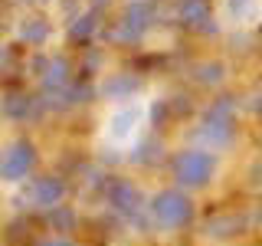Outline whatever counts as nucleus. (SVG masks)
<instances>
[{"label": "nucleus", "mask_w": 262, "mask_h": 246, "mask_svg": "<svg viewBox=\"0 0 262 246\" xmlns=\"http://www.w3.org/2000/svg\"><path fill=\"white\" fill-rule=\"evenodd\" d=\"M167 174H170V184L180 187V191H187V194L207 191L220 174V154L193 148V145H184V148H177V151L167 154Z\"/></svg>", "instance_id": "obj_1"}, {"label": "nucleus", "mask_w": 262, "mask_h": 246, "mask_svg": "<svg viewBox=\"0 0 262 246\" xmlns=\"http://www.w3.org/2000/svg\"><path fill=\"white\" fill-rule=\"evenodd\" d=\"M147 217L158 233H184V230L196 227V200L187 191L167 184L147 197Z\"/></svg>", "instance_id": "obj_2"}, {"label": "nucleus", "mask_w": 262, "mask_h": 246, "mask_svg": "<svg viewBox=\"0 0 262 246\" xmlns=\"http://www.w3.org/2000/svg\"><path fill=\"white\" fill-rule=\"evenodd\" d=\"M158 23V0H131V4L121 10V16L112 23L108 30V43L115 46H131V43H141L144 33Z\"/></svg>", "instance_id": "obj_3"}, {"label": "nucleus", "mask_w": 262, "mask_h": 246, "mask_svg": "<svg viewBox=\"0 0 262 246\" xmlns=\"http://www.w3.org/2000/svg\"><path fill=\"white\" fill-rule=\"evenodd\" d=\"M36 164H39L36 141L27 138V135H20V138H13V141L0 151V180L20 184V180H27L33 171H36Z\"/></svg>", "instance_id": "obj_4"}, {"label": "nucleus", "mask_w": 262, "mask_h": 246, "mask_svg": "<svg viewBox=\"0 0 262 246\" xmlns=\"http://www.w3.org/2000/svg\"><path fill=\"white\" fill-rule=\"evenodd\" d=\"M249 230H252L249 210H220V213H210L196 233L210 243H236V240H243Z\"/></svg>", "instance_id": "obj_5"}, {"label": "nucleus", "mask_w": 262, "mask_h": 246, "mask_svg": "<svg viewBox=\"0 0 262 246\" xmlns=\"http://www.w3.org/2000/svg\"><path fill=\"white\" fill-rule=\"evenodd\" d=\"M69 200V180L62 174H56V171H39V174L30 177L27 184V203L36 213H46L53 207H59V203Z\"/></svg>", "instance_id": "obj_6"}, {"label": "nucleus", "mask_w": 262, "mask_h": 246, "mask_svg": "<svg viewBox=\"0 0 262 246\" xmlns=\"http://www.w3.org/2000/svg\"><path fill=\"white\" fill-rule=\"evenodd\" d=\"M187 138H190L193 148L223 154V151H229V148L239 141V128H236V121H216V118H203L200 115V121L187 131Z\"/></svg>", "instance_id": "obj_7"}, {"label": "nucleus", "mask_w": 262, "mask_h": 246, "mask_svg": "<svg viewBox=\"0 0 262 246\" xmlns=\"http://www.w3.org/2000/svg\"><path fill=\"white\" fill-rule=\"evenodd\" d=\"M43 109V102H39L36 95H30L27 89H10V92H4V98H0V118L4 121H30L36 118Z\"/></svg>", "instance_id": "obj_8"}, {"label": "nucleus", "mask_w": 262, "mask_h": 246, "mask_svg": "<svg viewBox=\"0 0 262 246\" xmlns=\"http://www.w3.org/2000/svg\"><path fill=\"white\" fill-rule=\"evenodd\" d=\"M141 89H144V76H138V72H112V76H105L98 82L95 92L102 95L105 102H128V98H135Z\"/></svg>", "instance_id": "obj_9"}, {"label": "nucleus", "mask_w": 262, "mask_h": 246, "mask_svg": "<svg viewBox=\"0 0 262 246\" xmlns=\"http://www.w3.org/2000/svg\"><path fill=\"white\" fill-rule=\"evenodd\" d=\"M177 23L196 33H216L213 23V0H177Z\"/></svg>", "instance_id": "obj_10"}, {"label": "nucleus", "mask_w": 262, "mask_h": 246, "mask_svg": "<svg viewBox=\"0 0 262 246\" xmlns=\"http://www.w3.org/2000/svg\"><path fill=\"white\" fill-rule=\"evenodd\" d=\"M167 145H164V138L158 135V131H147L144 138H138V145L131 148L128 161L135 164V168H154V164L167 161Z\"/></svg>", "instance_id": "obj_11"}, {"label": "nucleus", "mask_w": 262, "mask_h": 246, "mask_svg": "<svg viewBox=\"0 0 262 246\" xmlns=\"http://www.w3.org/2000/svg\"><path fill=\"white\" fill-rule=\"evenodd\" d=\"M72 82V63H69V56H49V66H46V72L39 76V95H53V92H59V89H66Z\"/></svg>", "instance_id": "obj_12"}, {"label": "nucleus", "mask_w": 262, "mask_h": 246, "mask_svg": "<svg viewBox=\"0 0 262 246\" xmlns=\"http://www.w3.org/2000/svg\"><path fill=\"white\" fill-rule=\"evenodd\" d=\"M98 27H102V10H98V7H89V10H82L69 20L66 39H69V43H89L98 33Z\"/></svg>", "instance_id": "obj_13"}, {"label": "nucleus", "mask_w": 262, "mask_h": 246, "mask_svg": "<svg viewBox=\"0 0 262 246\" xmlns=\"http://www.w3.org/2000/svg\"><path fill=\"white\" fill-rule=\"evenodd\" d=\"M39 217H43V223L53 230L56 236H72V233L79 230V223H82L79 210L72 207V203H59V207H53V210L39 213Z\"/></svg>", "instance_id": "obj_14"}, {"label": "nucleus", "mask_w": 262, "mask_h": 246, "mask_svg": "<svg viewBox=\"0 0 262 246\" xmlns=\"http://www.w3.org/2000/svg\"><path fill=\"white\" fill-rule=\"evenodd\" d=\"M49 39V20L39 13H27L20 23H16V43L23 46H43Z\"/></svg>", "instance_id": "obj_15"}, {"label": "nucleus", "mask_w": 262, "mask_h": 246, "mask_svg": "<svg viewBox=\"0 0 262 246\" xmlns=\"http://www.w3.org/2000/svg\"><path fill=\"white\" fill-rule=\"evenodd\" d=\"M138 121H141V109H138V105H125L121 112L112 115V121H108V138H112V141H128Z\"/></svg>", "instance_id": "obj_16"}, {"label": "nucleus", "mask_w": 262, "mask_h": 246, "mask_svg": "<svg viewBox=\"0 0 262 246\" xmlns=\"http://www.w3.org/2000/svg\"><path fill=\"white\" fill-rule=\"evenodd\" d=\"M190 76H193L196 86L216 89V86H223V79H226V63H220V59H203V63L193 66Z\"/></svg>", "instance_id": "obj_17"}, {"label": "nucleus", "mask_w": 262, "mask_h": 246, "mask_svg": "<svg viewBox=\"0 0 262 246\" xmlns=\"http://www.w3.org/2000/svg\"><path fill=\"white\" fill-rule=\"evenodd\" d=\"M236 112H239V98L236 95H216L200 115L203 118H216V121H236Z\"/></svg>", "instance_id": "obj_18"}, {"label": "nucleus", "mask_w": 262, "mask_h": 246, "mask_svg": "<svg viewBox=\"0 0 262 246\" xmlns=\"http://www.w3.org/2000/svg\"><path fill=\"white\" fill-rule=\"evenodd\" d=\"M170 118H174V112H170V98H154L151 105H147V128L151 131H161L170 125Z\"/></svg>", "instance_id": "obj_19"}, {"label": "nucleus", "mask_w": 262, "mask_h": 246, "mask_svg": "<svg viewBox=\"0 0 262 246\" xmlns=\"http://www.w3.org/2000/svg\"><path fill=\"white\" fill-rule=\"evenodd\" d=\"M252 10V0H226V16L229 20H243Z\"/></svg>", "instance_id": "obj_20"}, {"label": "nucleus", "mask_w": 262, "mask_h": 246, "mask_svg": "<svg viewBox=\"0 0 262 246\" xmlns=\"http://www.w3.org/2000/svg\"><path fill=\"white\" fill-rule=\"evenodd\" d=\"M27 246H79L76 236H49V240H33Z\"/></svg>", "instance_id": "obj_21"}, {"label": "nucleus", "mask_w": 262, "mask_h": 246, "mask_svg": "<svg viewBox=\"0 0 262 246\" xmlns=\"http://www.w3.org/2000/svg\"><path fill=\"white\" fill-rule=\"evenodd\" d=\"M46 66H49V56L36 53V56L30 59V72H33V76H43V72H46Z\"/></svg>", "instance_id": "obj_22"}, {"label": "nucleus", "mask_w": 262, "mask_h": 246, "mask_svg": "<svg viewBox=\"0 0 262 246\" xmlns=\"http://www.w3.org/2000/svg\"><path fill=\"white\" fill-rule=\"evenodd\" d=\"M249 217H252V227H262V194L256 197V203L249 207Z\"/></svg>", "instance_id": "obj_23"}, {"label": "nucleus", "mask_w": 262, "mask_h": 246, "mask_svg": "<svg viewBox=\"0 0 262 246\" xmlns=\"http://www.w3.org/2000/svg\"><path fill=\"white\" fill-rule=\"evenodd\" d=\"M249 184H262V161H256L249 168Z\"/></svg>", "instance_id": "obj_24"}, {"label": "nucleus", "mask_w": 262, "mask_h": 246, "mask_svg": "<svg viewBox=\"0 0 262 246\" xmlns=\"http://www.w3.org/2000/svg\"><path fill=\"white\" fill-rule=\"evenodd\" d=\"M108 4H115V0H92V7H98V10H105Z\"/></svg>", "instance_id": "obj_25"}, {"label": "nucleus", "mask_w": 262, "mask_h": 246, "mask_svg": "<svg viewBox=\"0 0 262 246\" xmlns=\"http://www.w3.org/2000/svg\"><path fill=\"white\" fill-rule=\"evenodd\" d=\"M13 4H33V0H13Z\"/></svg>", "instance_id": "obj_26"}, {"label": "nucleus", "mask_w": 262, "mask_h": 246, "mask_svg": "<svg viewBox=\"0 0 262 246\" xmlns=\"http://www.w3.org/2000/svg\"><path fill=\"white\" fill-rule=\"evenodd\" d=\"M43 4H53V0H43Z\"/></svg>", "instance_id": "obj_27"}, {"label": "nucleus", "mask_w": 262, "mask_h": 246, "mask_svg": "<svg viewBox=\"0 0 262 246\" xmlns=\"http://www.w3.org/2000/svg\"><path fill=\"white\" fill-rule=\"evenodd\" d=\"M0 151H4V148H0Z\"/></svg>", "instance_id": "obj_28"}]
</instances>
